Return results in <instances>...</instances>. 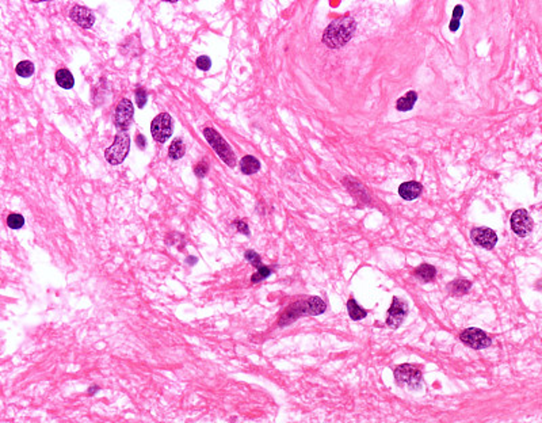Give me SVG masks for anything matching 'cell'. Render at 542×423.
<instances>
[{"label": "cell", "mask_w": 542, "mask_h": 423, "mask_svg": "<svg viewBox=\"0 0 542 423\" xmlns=\"http://www.w3.org/2000/svg\"><path fill=\"white\" fill-rule=\"evenodd\" d=\"M271 273H273V270H271L269 266H262V267L258 268V272L255 273V274H252V277H251V282L252 283L260 282V281L266 280V278H267Z\"/></svg>", "instance_id": "cb8c5ba5"}, {"label": "cell", "mask_w": 542, "mask_h": 423, "mask_svg": "<svg viewBox=\"0 0 542 423\" xmlns=\"http://www.w3.org/2000/svg\"><path fill=\"white\" fill-rule=\"evenodd\" d=\"M417 101V94L415 91H410L407 92L404 97H400L397 99V103H396V109L398 111H410L412 110V107L415 106Z\"/></svg>", "instance_id": "9a60e30c"}, {"label": "cell", "mask_w": 542, "mask_h": 423, "mask_svg": "<svg viewBox=\"0 0 542 423\" xmlns=\"http://www.w3.org/2000/svg\"><path fill=\"white\" fill-rule=\"evenodd\" d=\"M186 153V147H185V143H183L182 139H175L172 141V144L168 148V155L171 159L174 160H178V159L183 158Z\"/></svg>", "instance_id": "d6986e66"}, {"label": "cell", "mask_w": 542, "mask_h": 423, "mask_svg": "<svg viewBox=\"0 0 542 423\" xmlns=\"http://www.w3.org/2000/svg\"><path fill=\"white\" fill-rule=\"evenodd\" d=\"M472 287V283L468 280H455L449 285V291H450L451 295L454 296H463L467 295L469 289Z\"/></svg>", "instance_id": "ac0fdd59"}, {"label": "cell", "mask_w": 542, "mask_h": 423, "mask_svg": "<svg viewBox=\"0 0 542 423\" xmlns=\"http://www.w3.org/2000/svg\"><path fill=\"white\" fill-rule=\"evenodd\" d=\"M208 171H209L208 162H199L197 164V166L194 167V172H195V175H197L198 178L206 177V174H208Z\"/></svg>", "instance_id": "4316f807"}, {"label": "cell", "mask_w": 542, "mask_h": 423, "mask_svg": "<svg viewBox=\"0 0 542 423\" xmlns=\"http://www.w3.org/2000/svg\"><path fill=\"white\" fill-rule=\"evenodd\" d=\"M394 378L400 386H407L412 389L420 388L421 386V372L415 365H400L394 369Z\"/></svg>", "instance_id": "5b68a950"}, {"label": "cell", "mask_w": 542, "mask_h": 423, "mask_svg": "<svg viewBox=\"0 0 542 423\" xmlns=\"http://www.w3.org/2000/svg\"><path fill=\"white\" fill-rule=\"evenodd\" d=\"M435 274H436L435 267L427 263L420 264V266L415 270V276H416L417 278H420L421 281H425V282H430V281L434 280Z\"/></svg>", "instance_id": "e0dca14e"}, {"label": "cell", "mask_w": 542, "mask_h": 423, "mask_svg": "<svg viewBox=\"0 0 542 423\" xmlns=\"http://www.w3.org/2000/svg\"><path fill=\"white\" fill-rule=\"evenodd\" d=\"M7 225L11 229H21L25 225V217L19 213H11L7 217Z\"/></svg>", "instance_id": "7402d4cb"}, {"label": "cell", "mask_w": 542, "mask_h": 423, "mask_svg": "<svg viewBox=\"0 0 542 423\" xmlns=\"http://www.w3.org/2000/svg\"><path fill=\"white\" fill-rule=\"evenodd\" d=\"M244 257H246V259L248 262H250L254 267L259 268V267H262L263 264H262V258H260V255H259L258 253H255V251H252V249H248V251H246V254H244Z\"/></svg>", "instance_id": "d4e9b609"}, {"label": "cell", "mask_w": 542, "mask_h": 423, "mask_svg": "<svg viewBox=\"0 0 542 423\" xmlns=\"http://www.w3.org/2000/svg\"><path fill=\"white\" fill-rule=\"evenodd\" d=\"M240 170L246 175H252L260 170V162L255 156L247 155L240 160Z\"/></svg>", "instance_id": "5bb4252c"}, {"label": "cell", "mask_w": 542, "mask_h": 423, "mask_svg": "<svg viewBox=\"0 0 542 423\" xmlns=\"http://www.w3.org/2000/svg\"><path fill=\"white\" fill-rule=\"evenodd\" d=\"M187 262H189V264H194V263H197V258H194V257H189V258H187Z\"/></svg>", "instance_id": "4dcf8cb0"}, {"label": "cell", "mask_w": 542, "mask_h": 423, "mask_svg": "<svg viewBox=\"0 0 542 423\" xmlns=\"http://www.w3.org/2000/svg\"><path fill=\"white\" fill-rule=\"evenodd\" d=\"M133 117H134V109L130 99H121L114 114V124L119 129V132H126L129 129L133 122Z\"/></svg>", "instance_id": "52a82bcc"}, {"label": "cell", "mask_w": 542, "mask_h": 423, "mask_svg": "<svg viewBox=\"0 0 542 423\" xmlns=\"http://www.w3.org/2000/svg\"><path fill=\"white\" fill-rule=\"evenodd\" d=\"M130 149V137L128 132H118L114 143L105 151V158L110 164L118 166L126 159Z\"/></svg>", "instance_id": "277c9868"}, {"label": "cell", "mask_w": 542, "mask_h": 423, "mask_svg": "<svg viewBox=\"0 0 542 423\" xmlns=\"http://www.w3.org/2000/svg\"><path fill=\"white\" fill-rule=\"evenodd\" d=\"M136 143H137V147L141 148V149H145V147H147V140H145V136L144 134H137L136 136Z\"/></svg>", "instance_id": "f546056e"}, {"label": "cell", "mask_w": 542, "mask_h": 423, "mask_svg": "<svg viewBox=\"0 0 542 423\" xmlns=\"http://www.w3.org/2000/svg\"><path fill=\"white\" fill-rule=\"evenodd\" d=\"M421 190H423V186L419 183V182L410 181V182H404L400 185L398 187V194L402 197L403 200L407 201H412L416 200L417 197L421 194Z\"/></svg>", "instance_id": "4fadbf2b"}, {"label": "cell", "mask_w": 542, "mask_h": 423, "mask_svg": "<svg viewBox=\"0 0 542 423\" xmlns=\"http://www.w3.org/2000/svg\"><path fill=\"white\" fill-rule=\"evenodd\" d=\"M35 71V67L34 64L31 63V61L29 60H25V61H21L18 65H16V68H15V72H16V75L21 76V78H25V79H27V78H30L33 73H34Z\"/></svg>", "instance_id": "44dd1931"}, {"label": "cell", "mask_w": 542, "mask_h": 423, "mask_svg": "<svg viewBox=\"0 0 542 423\" xmlns=\"http://www.w3.org/2000/svg\"><path fill=\"white\" fill-rule=\"evenodd\" d=\"M347 311H349L350 317H351L353 320H360V319H364V317H366V315H368V312H366L362 306L358 305V302L354 299H350L349 302H347Z\"/></svg>", "instance_id": "ffe728a7"}, {"label": "cell", "mask_w": 542, "mask_h": 423, "mask_svg": "<svg viewBox=\"0 0 542 423\" xmlns=\"http://www.w3.org/2000/svg\"><path fill=\"white\" fill-rule=\"evenodd\" d=\"M69 16L76 25H79L83 29H91L95 23V15L90 8L84 7V6L72 7V10L69 11Z\"/></svg>", "instance_id": "7c38bea8"}, {"label": "cell", "mask_w": 542, "mask_h": 423, "mask_svg": "<svg viewBox=\"0 0 542 423\" xmlns=\"http://www.w3.org/2000/svg\"><path fill=\"white\" fill-rule=\"evenodd\" d=\"M407 314H408V305H407V302L400 300L398 297H393L391 308L388 311L387 324L389 325L391 329H397V327L402 325L403 321H404Z\"/></svg>", "instance_id": "30bf717a"}, {"label": "cell", "mask_w": 542, "mask_h": 423, "mask_svg": "<svg viewBox=\"0 0 542 423\" xmlns=\"http://www.w3.org/2000/svg\"><path fill=\"white\" fill-rule=\"evenodd\" d=\"M204 136H205L206 141L210 144V147L213 148V151L216 152L217 155L220 156L221 160H223L227 166L235 167V164H236L235 152H233L231 145L225 141V139L221 136L220 133L212 128H206V129H204Z\"/></svg>", "instance_id": "3957f363"}, {"label": "cell", "mask_w": 542, "mask_h": 423, "mask_svg": "<svg viewBox=\"0 0 542 423\" xmlns=\"http://www.w3.org/2000/svg\"><path fill=\"white\" fill-rule=\"evenodd\" d=\"M511 228L518 236L525 238L533 229V220L525 209H518L511 216Z\"/></svg>", "instance_id": "9c48e42d"}, {"label": "cell", "mask_w": 542, "mask_h": 423, "mask_svg": "<svg viewBox=\"0 0 542 423\" xmlns=\"http://www.w3.org/2000/svg\"><path fill=\"white\" fill-rule=\"evenodd\" d=\"M56 82L61 88H65V90L72 88L73 84H75L73 75L68 71V69H65V68H61L56 72Z\"/></svg>", "instance_id": "2e32d148"}, {"label": "cell", "mask_w": 542, "mask_h": 423, "mask_svg": "<svg viewBox=\"0 0 542 423\" xmlns=\"http://www.w3.org/2000/svg\"><path fill=\"white\" fill-rule=\"evenodd\" d=\"M326 302L320 297H309L305 301H297L285 311L279 319V325L290 324L304 315H320L326 311Z\"/></svg>", "instance_id": "7a4b0ae2"}, {"label": "cell", "mask_w": 542, "mask_h": 423, "mask_svg": "<svg viewBox=\"0 0 542 423\" xmlns=\"http://www.w3.org/2000/svg\"><path fill=\"white\" fill-rule=\"evenodd\" d=\"M459 339L463 340L465 344H468L469 348L476 349V350L488 348V346H491V343H492V340L489 339V336L487 335L484 331H481V330L478 329L465 330V331H463L461 335H459Z\"/></svg>", "instance_id": "ba28073f"}, {"label": "cell", "mask_w": 542, "mask_h": 423, "mask_svg": "<svg viewBox=\"0 0 542 423\" xmlns=\"http://www.w3.org/2000/svg\"><path fill=\"white\" fill-rule=\"evenodd\" d=\"M233 225H235L236 229L239 230L240 234L250 236V228H248V225H247L244 221H242V220H235V221H233Z\"/></svg>", "instance_id": "f1b7e54d"}, {"label": "cell", "mask_w": 542, "mask_h": 423, "mask_svg": "<svg viewBox=\"0 0 542 423\" xmlns=\"http://www.w3.org/2000/svg\"><path fill=\"white\" fill-rule=\"evenodd\" d=\"M98 389H99V388H98V387H96V386L91 387V389H90V391H88V393H90V395H94V392H96V391H98Z\"/></svg>", "instance_id": "1f68e13d"}, {"label": "cell", "mask_w": 542, "mask_h": 423, "mask_svg": "<svg viewBox=\"0 0 542 423\" xmlns=\"http://www.w3.org/2000/svg\"><path fill=\"white\" fill-rule=\"evenodd\" d=\"M152 137L157 143H166L172 134V118L168 113H160L151 124Z\"/></svg>", "instance_id": "8992f818"}, {"label": "cell", "mask_w": 542, "mask_h": 423, "mask_svg": "<svg viewBox=\"0 0 542 423\" xmlns=\"http://www.w3.org/2000/svg\"><path fill=\"white\" fill-rule=\"evenodd\" d=\"M147 99H148V97H147V91H145L144 87H138L136 90V103L137 106L140 107V109H143L145 105H147Z\"/></svg>", "instance_id": "484cf974"}, {"label": "cell", "mask_w": 542, "mask_h": 423, "mask_svg": "<svg viewBox=\"0 0 542 423\" xmlns=\"http://www.w3.org/2000/svg\"><path fill=\"white\" fill-rule=\"evenodd\" d=\"M463 14H464L463 6H455L454 11H453V18H451V21H450V26H449V29H450L451 31L458 30L459 19H461V16H463Z\"/></svg>", "instance_id": "603a6c76"}, {"label": "cell", "mask_w": 542, "mask_h": 423, "mask_svg": "<svg viewBox=\"0 0 542 423\" xmlns=\"http://www.w3.org/2000/svg\"><path fill=\"white\" fill-rule=\"evenodd\" d=\"M197 67L201 71H209L212 67V60L208 56H199L197 59Z\"/></svg>", "instance_id": "83f0119b"}, {"label": "cell", "mask_w": 542, "mask_h": 423, "mask_svg": "<svg viewBox=\"0 0 542 423\" xmlns=\"http://www.w3.org/2000/svg\"><path fill=\"white\" fill-rule=\"evenodd\" d=\"M470 238H472L476 246H480L487 249H492L497 242V236L495 234V230L486 227L473 228L472 232H470Z\"/></svg>", "instance_id": "8fae6325"}, {"label": "cell", "mask_w": 542, "mask_h": 423, "mask_svg": "<svg viewBox=\"0 0 542 423\" xmlns=\"http://www.w3.org/2000/svg\"><path fill=\"white\" fill-rule=\"evenodd\" d=\"M355 29V21L350 16H342V18L335 19L324 30L323 42L331 49L343 48L353 38Z\"/></svg>", "instance_id": "6da1fadb"}]
</instances>
